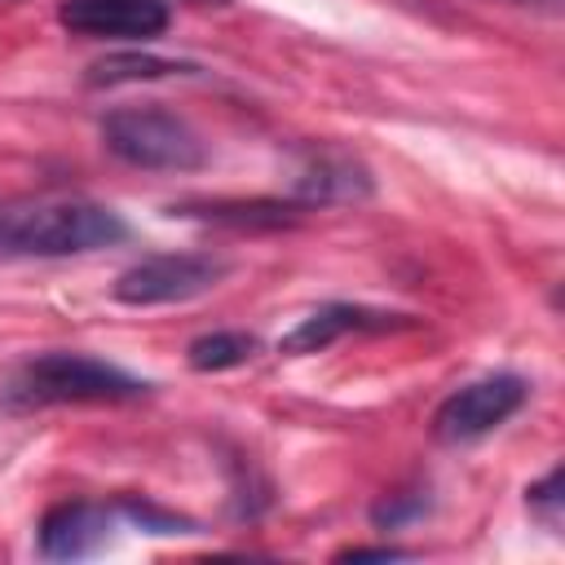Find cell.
Segmentation results:
<instances>
[{
	"instance_id": "obj_5",
	"label": "cell",
	"mask_w": 565,
	"mask_h": 565,
	"mask_svg": "<svg viewBox=\"0 0 565 565\" xmlns=\"http://www.w3.org/2000/svg\"><path fill=\"white\" fill-rule=\"evenodd\" d=\"M525 380L521 375H481L463 388H455L437 415H433V433L446 446H463L477 441L486 433H494L503 419H512L525 406Z\"/></svg>"
},
{
	"instance_id": "obj_12",
	"label": "cell",
	"mask_w": 565,
	"mask_h": 565,
	"mask_svg": "<svg viewBox=\"0 0 565 565\" xmlns=\"http://www.w3.org/2000/svg\"><path fill=\"white\" fill-rule=\"evenodd\" d=\"M252 353H256V335H247V331H212V335H199L185 358H190L194 371H230V366H243Z\"/></svg>"
},
{
	"instance_id": "obj_16",
	"label": "cell",
	"mask_w": 565,
	"mask_h": 565,
	"mask_svg": "<svg viewBox=\"0 0 565 565\" xmlns=\"http://www.w3.org/2000/svg\"><path fill=\"white\" fill-rule=\"evenodd\" d=\"M512 4H552V0H512Z\"/></svg>"
},
{
	"instance_id": "obj_15",
	"label": "cell",
	"mask_w": 565,
	"mask_h": 565,
	"mask_svg": "<svg viewBox=\"0 0 565 565\" xmlns=\"http://www.w3.org/2000/svg\"><path fill=\"white\" fill-rule=\"evenodd\" d=\"M388 556H406V552L393 547V543H384V547H349L344 552V561H388Z\"/></svg>"
},
{
	"instance_id": "obj_13",
	"label": "cell",
	"mask_w": 565,
	"mask_h": 565,
	"mask_svg": "<svg viewBox=\"0 0 565 565\" xmlns=\"http://www.w3.org/2000/svg\"><path fill=\"white\" fill-rule=\"evenodd\" d=\"M525 503H530V512H534L543 525L556 530V525H561V468H552L539 486H530V499H525Z\"/></svg>"
},
{
	"instance_id": "obj_4",
	"label": "cell",
	"mask_w": 565,
	"mask_h": 565,
	"mask_svg": "<svg viewBox=\"0 0 565 565\" xmlns=\"http://www.w3.org/2000/svg\"><path fill=\"white\" fill-rule=\"evenodd\" d=\"M221 278H225V260H216V256L163 252V256H146V260L128 265L115 278V300L132 305V309L177 305V300H194V296L212 291Z\"/></svg>"
},
{
	"instance_id": "obj_14",
	"label": "cell",
	"mask_w": 565,
	"mask_h": 565,
	"mask_svg": "<svg viewBox=\"0 0 565 565\" xmlns=\"http://www.w3.org/2000/svg\"><path fill=\"white\" fill-rule=\"evenodd\" d=\"M415 512H424V499H388V503H380L375 512H371V521L375 525H402L406 516H415Z\"/></svg>"
},
{
	"instance_id": "obj_11",
	"label": "cell",
	"mask_w": 565,
	"mask_h": 565,
	"mask_svg": "<svg viewBox=\"0 0 565 565\" xmlns=\"http://www.w3.org/2000/svg\"><path fill=\"white\" fill-rule=\"evenodd\" d=\"M190 71L185 62L159 57V53H106L102 62L88 66V84H141V79H168Z\"/></svg>"
},
{
	"instance_id": "obj_9",
	"label": "cell",
	"mask_w": 565,
	"mask_h": 565,
	"mask_svg": "<svg viewBox=\"0 0 565 565\" xmlns=\"http://www.w3.org/2000/svg\"><path fill=\"white\" fill-rule=\"evenodd\" d=\"M388 327H397V313H375L362 305H322L278 340V353H322L349 331H388Z\"/></svg>"
},
{
	"instance_id": "obj_6",
	"label": "cell",
	"mask_w": 565,
	"mask_h": 565,
	"mask_svg": "<svg viewBox=\"0 0 565 565\" xmlns=\"http://www.w3.org/2000/svg\"><path fill=\"white\" fill-rule=\"evenodd\" d=\"M57 22L88 40H154L168 26L159 0H62Z\"/></svg>"
},
{
	"instance_id": "obj_10",
	"label": "cell",
	"mask_w": 565,
	"mask_h": 565,
	"mask_svg": "<svg viewBox=\"0 0 565 565\" xmlns=\"http://www.w3.org/2000/svg\"><path fill=\"white\" fill-rule=\"evenodd\" d=\"M305 203H282V199H207V203H172V216H199L212 225H230V230H278V225H296Z\"/></svg>"
},
{
	"instance_id": "obj_7",
	"label": "cell",
	"mask_w": 565,
	"mask_h": 565,
	"mask_svg": "<svg viewBox=\"0 0 565 565\" xmlns=\"http://www.w3.org/2000/svg\"><path fill=\"white\" fill-rule=\"evenodd\" d=\"M291 190H296V203L313 207V203H358V199H371L375 181L371 172L344 154V150H309L291 177Z\"/></svg>"
},
{
	"instance_id": "obj_8",
	"label": "cell",
	"mask_w": 565,
	"mask_h": 565,
	"mask_svg": "<svg viewBox=\"0 0 565 565\" xmlns=\"http://www.w3.org/2000/svg\"><path fill=\"white\" fill-rule=\"evenodd\" d=\"M115 512L102 503H57L40 521V556L49 561H84L110 543Z\"/></svg>"
},
{
	"instance_id": "obj_1",
	"label": "cell",
	"mask_w": 565,
	"mask_h": 565,
	"mask_svg": "<svg viewBox=\"0 0 565 565\" xmlns=\"http://www.w3.org/2000/svg\"><path fill=\"white\" fill-rule=\"evenodd\" d=\"M128 234L119 212L88 199L0 203V256H79Z\"/></svg>"
},
{
	"instance_id": "obj_3",
	"label": "cell",
	"mask_w": 565,
	"mask_h": 565,
	"mask_svg": "<svg viewBox=\"0 0 565 565\" xmlns=\"http://www.w3.org/2000/svg\"><path fill=\"white\" fill-rule=\"evenodd\" d=\"M102 141L115 159L150 172H190L207 163L203 137L172 110L159 106H128L102 119Z\"/></svg>"
},
{
	"instance_id": "obj_2",
	"label": "cell",
	"mask_w": 565,
	"mask_h": 565,
	"mask_svg": "<svg viewBox=\"0 0 565 565\" xmlns=\"http://www.w3.org/2000/svg\"><path fill=\"white\" fill-rule=\"evenodd\" d=\"M150 384L102 362L88 353H40L31 362H22L9 384L4 397L13 406H66V402H132L141 397Z\"/></svg>"
}]
</instances>
